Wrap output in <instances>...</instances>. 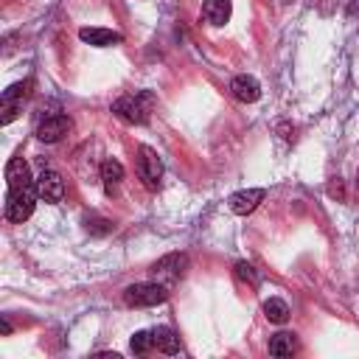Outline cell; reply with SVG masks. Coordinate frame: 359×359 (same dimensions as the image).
I'll return each instance as SVG.
<instances>
[{
	"label": "cell",
	"mask_w": 359,
	"mask_h": 359,
	"mask_svg": "<svg viewBox=\"0 0 359 359\" xmlns=\"http://www.w3.org/2000/svg\"><path fill=\"white\" fill-rule=\"evenodd\" d=\"M6 219L14 224H22L39 199L36 194V180L31 177V168L22 157H11L6 165Z\"/></svg>",
	"instance_id": "cell-1"
},
{
	"label": "cell",
	"mask_w": 359,
	"mask_h": 359,
	"mask_svg": "<svg viewBox=\"0 0 359 359\" xmlns=\"http://www.w3.org/2000/svg\"><path fill=\"white\" fill-rule=\"evenodd\" d=\"M151 107H154V95L151 93H129V95H121L112 101V112L126 121V123H149V115H151Z\"/></svg>",
	"instance_id": "cell-2"
},
{
	"label": "cell",
	"mask_w": 359,
	"mask_h": 359,
	"mask_svg": "<svg viewBox=\"0 0 359 359\" xmlns=\"http://www.w3.org/2000/svg\"><path fill=\"white\" fill-rule=\"evenodd\" d=\"M168 300V286L160 280H143V283H132L123 289V303L132 309H146V306H157Z\"/></svg>",
	"instance_id": "cell-3"
},
{
	"label": "cell",
	"mask_w": 359,
	"mask_h": 359,
	"mask_svg": "<svg viewBox=\"0 0 359 359\" xmlns=\"http://www.w3.org/2000/svg\"><path fill=\"white\" fill-rule=\"evenodd\" d=\"M137 177L143 180V185L149 191H157L160 188V180H163V160L160 154L151 149V146H140L137 149Z\"/></svg>",
	"instance_id": "cell-4"
},
{
	"label": "cell",
	"mask_w": 359,
	"mask_h": 359,
	"mask_svg": "<svg viewBox=\"0 0 359 359\" xmlns=\"http://www.w3.org/2000/svg\"><path fill=\"white\" fill-rule=\"evenodd\" d=\"M185 269H188V255L185 252H171V255H165V258H160L154 266H151V275H154V280H160V283H174V280H180L182 275H185Z\"/></svg>",
	"instance_id": "cell-5"
},
{
	"label": "cell",
	"mask_w": 359,
	"mask_h": 359,
	"mask_svg": "<svg viewBox=\"0 0 359 359\" xmlns=\"http://www.w3.org/2000/svg\"><path fill=\"white\" fill-rule=\"evenodd\" d=\"M31 87H34V81H31V79H25V81L11 84V87L3 93V115H0V123H3V126H6V123H11V121L17 118V112H20L22 101L28 98Z\"/></svg>",
	"instance_id": "cell-6"
},
{
	"label": "cell",
	"mask_w": 359,
	"mask_h": 359,
	"mask_svg": "<svg viewBox=\"0 0 359 359\" xmlns=\"http://www.w3.org/2000/svg\"><path fill=\"white\" fill-rule=\"evenodd\" d=\"M36 194H39V199L56 205L65 196V180L53 168H42V174L36 177Z\"/></svg>",
	"instance_id": "cell-7"
},
{
	"label": "cell",
	"mask_w": 359,
	"mask_h": 359,
	"mask_svg": "<svg viewBox=\"0 0 359 359\" xmlns=\"http://www.w3.org/2000/svg\"><path fill=\"white\" fill-rule=\"evenodd\" d=\"M264 196H266V191H264V188H244V191L230 194L227 205H230V210H233V213L247 216V213H252V210L264 202Z\"/></svg>",
	"instance_id": "cell-8"
},
{
	"label": "cell",
	"mask_w": 359,
	"mask_h": 359,
	"mask_svg": "<svg viewBox=\"0 0 359 359\" xmlns=\"http://www.w3.org/2000/svg\"><path fill=\"white\" fill-rule=\"evenodd\" d=\"M70 118L67 115H50V118H45L39 126H36V137L42 140V143H59L67 132H70Z\"/></svg>",
	"instance_id": "cell-9"
},
{
	"label": "cell",
	"mask_w": 359,
	"mask_h": 359,
	"mask_svg": "<svg viewBox=\"0 0 359 359\" xmlns=\"http://www.w3.org/2000/svg\"><path fill=\"white\" fill-rule=\"evenodd\" d=\"M230 93H233V98H238V101H244V104H252V101L261 98V84H258V79L241 73V76H236V79L230 81Z\"/></svg>",
	"instance_id": "cell-10"
},
{
	"label": "cell",
	"mask_w": 359,
	"mask_h": 359,
	"mask_svg": "<svg viewBox=\"0 0 359 359\" xmlns=\"http://www.w3.org/2000/svg\"><path fill=\"white\" fill-rule=\"evenodd\" d=\"M79 39L95 48H109V45H121L123 36L112 28H79Z\"/></svg>",
	"instance_id": "cell-11"
},
{
	"label": "cell",
	"mask_w": 359,
	"mask_h": 359,
	"mask_svg": "<svg viewBox=\"0 0 359 359\" xmlns=\"http://www.w3.org/2000/svg\"><path fill=\"white\" fill-rule=\"evenodd\" d=\"M233 14V3L230 0H205L202 3V17L208 25H224Z\"/></svg>",
	"instance_id": "cell-12"
},
{
	"label": "cell",
	"mask_w": 359,
	"mask_h": 359,
	"mask_svg": "<svg viewBox=\"0 0 359 359\" xmlns=\"http://www.w3.org/2000/svg\"><path fill=\"white\" fill-rule=\"evenodd\" d=\"M121 180H123V165H121L118 160L107 157V160L101 163V182H104V191L112 196V194H115V188L121 185Z\"/></svg>",
	"instance_id": "cell-13"
},
{
	"label": "cell",
	"mask_w": 359,
	"mask_h": 359,
	"mask_svg": "<svg viewBox=\"0 0 359 359\" xmlns=\"http://www.w3.org/2000/svg\"><path fill=\"white\" fill-rule=\"evenodd\" d=\"M151 337H154V348L157 351H163V353H180V337L168 325L151 328Z\"/></svg>",
	"instance_id": "cell-14"
},
{
	"label": "cell",
	"mask_w": 359,
	"mask_h": 359,
	"mask_svg": "<svg viewBox=\"0 0 359 359\" xmlns=\"http://www.w3.org/2000/svg\"><path fill=\"white\" fill-rule=\"evenodd\" d=\"M294 351H297V339L289 331H280V334H275L269 339V353L272 356H292Z\"/></svg>",
	"instance_id": "cell-15"
},
{
	"label": "cell",
	"mask_w": 359,
	"mask_h": 359,
	"mask_svg": "<svg viewBox=\"0 0 359 359\" xmlns=\"http://www.w3.org/2000/svg\"><path fill=\"white\" fill-rule=\"evenodd\" d=\"M264 314H266V320L269 323H286L289 320V306L280 300V297H269L266 303H264Z\"/></svg>",
	"instance_id": "cell-16"
},
{
	"label": "cell",
	"mask_w": 359,
	"mask_h": 359,
	"mask_svg": "<svg viewBox=\"0 0 359 359\" xmlns=\"http://www.w3.org/2000/svg\"><path fill=\"white\" fill-rule=\"evenodd\" d=\"M151 348H154V337H151V331H137V334L132 337V353L143 356V353H149Z\"/></svg>",
	"instance_id": "cell-17"
},
{
	"label": "cell",
	"mask_w": 359,
	"mask_h": 359,
	"mask_svg": "<svg viewBox=\"0 0 359 359\" xmlns=\"http://www.w3.org/2000/svg\"><path fill=\"white\" fill-rule=\"evenodd\" d=\"M236 275H238L241 280H250L252 286H258V272L252 269V264H247V261H238V264H236Z\"/></svg>",
	"instance_id": "cell-18"
},
{
	"label": "cell",
	"mask_w": 359,
	"mask_h": 359,
	"mask_svg": "<svg viewBox=\"0 0 359 359\" xmlns=\"http://www.w3.org/2000/svg\"><path fill=\"white\" fill-rule=\"evenodd\" d=\"M328 194H331V196H337L339 202L345 199V188H342V182H339V177H337V180H331V185H328Z\"/></svg>",
	"instance_id": "cell-19"
},
{
	"label": "cell",
	"mask_w": 359,
	"mask_h": 359,
	"mask_svg": "<svg viewBox=\"0 0 359 359\" xmlns=\"http://www.w3.org/2000/svg\"><path fill=\"white\" fill-rule=\"evenodd\" d=\"M0 331H3V334H11V323H8V320H3V323H0Z\"/></svg>",
	"instance_id": "cell-20"
},
{
	"label": "cell",
	"mask_w": 359,
	"mask_h": 359,
	"mask_svg": "<svg viewBox=\"0 0 359 359\" xmlns=\"http://www.w3.org/2000/svg\"><path fill=\"white\" fill-rule=\"evenodd\" d=\"M356 185H359V174H356Z\"/></svg>",
	"instance_id": "cell-21"
}]
</instances>
